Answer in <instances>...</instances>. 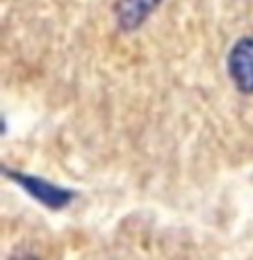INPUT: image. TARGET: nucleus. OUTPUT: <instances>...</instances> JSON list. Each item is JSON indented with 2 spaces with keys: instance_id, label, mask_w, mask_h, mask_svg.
<instances>
[{
  "instance_id": "1",
  "label": "nucleus",
  "mask_w": 253,
  "mask_h": 260,
  "mask_svg": "<svg viewBox=\"0 0 253 260\" xmlns=\"http://www.w3.org/2000/svg\"><path fill=\"white\" fill-rule=\"evenodd\" d=\"M228 73L240 91L253 94V37L240 39L228 57Z\"/></svg>"
},
{
  "instance_id": "2",
  "label": "nucleus",
  "mask_w": 253,
  "mask_h": 260,
  "mask_svg": "<svg viewBox=\"0 0 253 260\" xmlns=\"http://www.w3.org/2000/svg\"><path fill=\"white\" fill-rule=\"evenodd\" d=\"M160 3H162V0H119L117 18H119V23H121V27L135 30L137 25H141V23L155 12V7H158Z\"/></svg>"
}]
</instances>
